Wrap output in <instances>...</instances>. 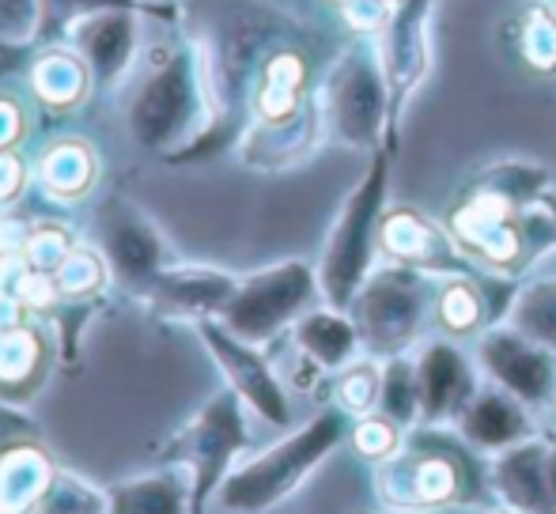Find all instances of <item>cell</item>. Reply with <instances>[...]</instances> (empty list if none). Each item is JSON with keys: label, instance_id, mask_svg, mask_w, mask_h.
Segmentation results:
<instances>
[{"label": "cell", "instance_id": "cell-1", "mask_svg": "<svg viewBox=\"0 0 556 514\" xmlns=\"http://www.w3.org/2000/svg\"><path fill=\"white\" fill-rule=\"evenodd\" d=\"M553 170L530 159H496L477 167L454 193L443 223L458 250L481 272L519 280L556 246L553 216L542 208Z\"/></svg>", "mask_w": 556, "mask_h": 514}, {"label": "cell", "instance_id": "cell-2", "mask_svg": "<svg viewBox=\"0 0 556 514\" xmlns=\"http://www.w3.org/2000/svg\"><path fill=\"white\" fill-rule=\"evenodd\" d=\"M371 488L379 507L394 514H454L496 503L489 458L451 424L409 427L402 450L371 470Z\"/></svg>", "mask_w": 556, "mask_h": 514}, {"label": "cell", "instance_id": "cell-3", "mask_svg": "<svg viewBox=\"0 0 556 514\" xmlns=\"http://www.w3.org/2000/svg\"><path fill=\"white\" fill-rule=\"evenodd\" d=\"M352 416L337 404H326L303 427L273 442L269 450L239 462L216 492V507L227 514H265L292 500L307 477L349 442Z\"/></svg>", "mask_w": 556, "mask_h": 514}, {"label": "cell", "instance_id": "cell-4", "mask_svg": "<svg viewBox=\"0 0 556 514\" xmlns=\"http://www.w3.org/2000/svg\"><path fill=\"white\" fill-rule=\"evenodd\" d=\"M397 147L379 144L371 152V163L344 197L341 213H337L330 239L318 257V287H323V303L337 310H349L364 280L379 265V223L387 213V193H390V170H394Z\"/></svg>", "mask_w": 556, "mask_h": 514}, {"label": "cell", "instance_id": "cell-5", "mask_svg": "<svg viewBox=\"0 0 556 514\" xmlns=\"http://www.w3.org/2000/svg\"><path fill=\"white\" fill-rule=\"evenodd\" d=\"M435 284H440V277H428L409 265H375V272L364 280V287L349 307L364 356L394 360V356L417 352L428 340V325H432Z\"/></svg>", "mask_w": 556, "mask_h": 514}, {"label": "cell", "instance_id": "cell-6", "mask_svg": "<svg viewBox=\"0 0 556 514\" xmlns=\"http://www.w3.org/2000/svg\"><path fill=\"white\" fill-rule=\"evenodd\" d=\"M323 114L326 132L341 140L344 147L371 155L379 144H387L390 129V83L382 65L379 38L356 35L341 50V57L330 65L323 80Z\"/></svg>", "mask_w": 556, "mask_h": 514}, {"label": "cell", "instance_id": "cell-7", "mask_svg": "<svg viewBox=\"0 0 556 514\" xmlns=\"http://www.w3.org/2000/svg\"><path fill=\"white\" fill-rule=\"evenodd\" d=\"M213 126V106H208L201 61L193 53L163 61L160 73L148 76L129 106V132L148 152H170L193 147Z\"/></svg>", "mask_w": 556, "mask_h": 514}, {"label": "cell", "instance_id": "cell-8", "mask_svg": "<svg viewBox=\"0 0 556 514\" xmlns=\"http://www.w3.org/2000/svg\"><path fill=\"white\" fill-rule=\"evenodd\" d=\"M250 450V424L247 401L224 386L198 409V416L160 447L163 465H182L193 480V514H205L216 500L227 473L239 465V458Z\"/></svg>", "mask_w": 556, "mask_h": 514}, {"label": "cell", "instance_id": "cell-9", "mask_svg": "<svg viewBox=\"0 0 556 514\" xmlns=\"http://www.w3.org/2000/svg\"><path fill=\"white\" fill-rule=\"evenodd\" d=\"M315 299H323L318 287V269H311L307 261H280L269 269H257L250 277H239L231 303L224 307L220 322L235 337L250 340V345L265 348L288 333L311 307Z\"/></svg>", "mask_w": 556, "mask_h": 514}, {"label": "cell", "instance_id": "cell-10", "mask_svg": "<svg viewBox=\"0 0 556 514\" xmlns=\"http://www.w3.org/2000/svg\"><path fill=\"white\" fill-rule=\"evenodd\" d=\"M473 360L484 383L515 394L530 409H553L556 401V356L519 333L515 325L496 322L473 340Z\"/></svg>", "mask_w": 556, "mask_h": 514}, {"label": "cell", "instance_id": "cell-11", "mask_svg": "<svg viewBox=\"0 0 556 514\" xmlns=\"http://www.w3.org/2000/svg\"><path fill=\"white\" fill-rule=\"evenodd\" d=\"M193 325H198V337L205 340L208 356H213V363L220 368L227 386L247 401V409L273 427L292 424V401H288L285 378L273 371L269 356L257 345H250V340L235 337L220 318H201V322H193Z\"/></svg>", "mask_w": 556, "mask_h": 514}, {"label": "cell", "instance_id": "cell-12", "mask_svg": "<svg viewBox=\"0 0 556 514\" xmlns=\"http://www.w3.org/2000/svg\"><path fill=\"white\" fill-rule=\"evenodd\" d=\"M432 4L435 0H402L394 8V15H390V23L379 30V53L390 83V147H397L405 103L425 83L428 65H432V42H428V12H432Z\"/></svg>", "mask_w": 556, "mask_h": 514}, {"label": "cell", "instance_id": "cell-13", "mask_svg": "<svg viewBox=\"0 0 556 514\" xmlns=\"http://www.w3.org/2000/svg\"><path fill=\"white\" fill-rule=\"evenodd\" d=\"M99 250L117 277V284L144 295L152 280L170 265V250L160 228L129 201H106L99 213Z\"/></svg>", "mask_w": 556, "mask_h": 514}, {"label": "cell", "instance_id": "cell-14", "mask_svg": "<svg viewBox=\"0 0 556 514\" xmlns=\"http://www.w3.org/2000/svg\"><path fill=\"white\" fill-rule=\"evenodd\" d=\"M379 261L409 265L428 277H462V272H481L458 243L451 239L446 223L432 220L413 205H394L382 213L379 223Z\"/></svg>", "mask_w": 556, "mask_h": 514}, {"label": "cell", "instance_id": "cell-15", "mask_svg": "<svg viewBox=\"0 0 556 514\" xmlns=\"http://www.w3.org/2000/svg\"><path fill=\"white\" fill-rule=\"evenodd\" d=\"M420 386V424H454L469 397L481 389L484 375L451 337H428L413 352Z\"/></svg>", "mask_w": 556, "mask_h": 514}, {"label": "cell", "instance_id": "cell-16", "mask_svg": "<svg viewBox=\"0 0 556 514\" xmlns=\"http://www.w3.org/2000/svg\"><path fill=\"white\" fill-rule=\"evenodd\" d=\"M489 480L496 503L522 514H556L549 485V432H534L530 439L489 458Z\"/></svg>", "mask_w": 556, "mask_h": 514}, {"label": "cell", "instance_id": "cell-17", "mask_svg": "<svg viewBox=\"0 0 556 514\" xmlns=\"http://www.w3.org/2000/svg\"><path fill=\"white\" fill-rule=\"evenodd\" d=\"M235 287H239V277L213 269V265H167L144 295L163 318L201 322V318L224 314Z\"/></svg>", "mask_w": 556, "mask_h": 514}, {"label": "cell", "instance_id": "cell-18", "mask_svg": "<svg viewBox=\"0 0 556 514\" xmlns=\"http://www.w3.org/2000/svg\"><path fill=\"white\" fill-rule=\"evenodd\" d=\"M451 427L469 447L481 450L484 458L500 454V450L515 447V442L530 439L538 432L534 409L492 383H481V389L469 397V404L458 412V420Z\"/></svg>", "mask_w": 556, "mask_h": 514}, {"label": "cell", "instance_id": "cell-19", "mask_svg": "<svg viewBox=\"0 0 556 514\" xmlns=\"http://www.w3.org/2000/svg\"><path fill=\"white\" fill-rule=\"evenodd\" d=\"M53 348L38 325L23 322L0 333V397L12 404H27L50 375Z\"/></svg>", "mask_w": 556, "mask_h": 514}, {"label": "cell", "instance_id": "cell-20", "mask_svg": "<svg viewBox=\"0 0 556 514\" xmlns=\"http://www.w3.org/2000/svg\"><path fill=\"white\" fill-rule=\"evenodd\" d=\"M504 322L556 356V250H545L519 277Z\"/></svg>", "mask_w": 556, "mask_h": 514}, {"label": "cell", "instance_id": "cell-21", "mask_svg": "<svg viewBox=\"0 0 556 514\" xmlns=\"http://www.w3.org/2000/svg\"><path fill=\"white\" fill-rule=\"evenodd\" d=\"M292 345L307 356L311 363L333 375V371L349 368L364 345H359V333L356 322H352L349 310H337V307H311L300 322L292 325Z\"/></svg>", "mask_w": 556, "mask_h": 514}, {"label": "cell", "instance_id": "cell-22", "mask_svg": "<svg viewBox=\"0 0 556 514\" xmlns=\"http://www.w3.org/2000/svg\"><path fill=\"white\" fill-rule=\"evenodd\" d=\"M106 492L111 514H193V480L182 465L117 480Z\"/></svg>", "mask_w": 556, "mask_h": 514}, {"label": "cell", "instance_id": "cell-23", "mask_svg": "<svg viewBox=\"0 0 556 514\" xmlns=\"http://www.w3.org/2000/svg\"><path fill=\"white\" fill-rule=\"evenodd\" d=\"M58 462L42 442H20L0 454V514H35L50 488Z\"/></svg>", "mask_w": 556, "mask_h": 514}, {"label": "cell", "instance_id": "cell-24", "mask_svg": "<svg viewBox=\"0 0 556 514\" xmlns=\"http://www.w3.org/2000/svg\"><path fill=\"white\" fill-rule=\"evenodd\" d=\"M80 23H84V27L76 30V46H80L88 68L103 83L114 80V76L122 73V68L129 65V57H132V38H137L132 20H129V15H122V12H99V15L80 20Z\"/></svg>", "mask_w": 556, "mask_h": 514}, {"label": "cell", "instance_id": "cell-25", "mask_svg": "<svg viewBox=\"0 0 556 514\" xmlns=\"http://www.w3.org/2000/svg\"><path fill=\"white\" fill-rule=\"evenodd\" d=\"M99 178V163L84 140H58L38 159V182L53 201H80Z\"/></svg>", "mask_w": 556, "mask_h": 514}, {"label": "cell", "instance_id": "cell-26", "mask_svg": "<svg viewBox=\"0 0 556 514\" xmlns=\"http://www.w3.org/2000/svg\"><path fill=\"white\" fill-rule=\"evenodd\" d=\"M515 50L534 76H556V0H534L522 12Z\"/></svg>", "mask_w": 556, "mask_h": 514}, {"label": "cell", "instance_id": "cell-27", "mask_svg": "<svg viewBox=\"0 0 556 514\" xmlns=\"http://www.w3.org/2000/svg\"><path fill=\"white\" fill-rule=\"evenodd\" d=\"M111 265H106L103 250H91V246H73V254L58 265L53 280H58L61 299L68 303H91L106 292L111 284Z\"/></svg>", "mask_w": 556, "mask_h": 514}, {"label": "cell", "instance_id": "cell-28", "mask_svg": "<svg viewBox=\"0 0 556 514\" xmlns=\"http://www.w3.org/2000/svg\"><path fill=\"white\" fill-rule=\"evenodd\" d=\"M379 397H382V360L364 356V360H352L349 368L333 371V404L349 412L352 420L379 409Z\"/></svg>", "mask_w": 556, "mask_h": 514}, {"label": "cell", "instance_id": "cell-29", "mask_svg": "<svg viewBox=\"0 0 556 514\" xmlns=\"http://www.w3.org/2000/svg\"><path fill=\"white\" fill-rule=\"evenodd\" d=\"M35 514H111V492L58 465Z\"/></svg>", "mask_w": 556, "mask_h": 514}, {"label": "cell", "instance_id": "cell-30", "mask_svg": "<svg viewBox=\"0 0 556 514\" xmlns=\"http://www.w3.org/2000/svg\"><path fill=\"white\" fill-rule=\"evenodd\" d=\"M379 412H387V416L397 420L402 427L420 424V386H417V363H413V356L382 360Z\"/></svg>", "mask_w": 556, "mask_h": 514}, {"label": "cell", "instance_id": "cell-31", "mask_svg": "<svg viewBox=\"0 0 556 514\" xmlns=\"http://www.w3.org/2000/svg\"><path fill=\"white\" fill-rule=\"evenodd\" d=\"M405 432H409V427H402L397 420H390L387 412L375 409V412H367V416L352 420L349 447H352V454H356L359 462H367L375 470V465L390 462V458L402 450Z\"/></svg>", "mask_w": 556, "mask_h": 514}, {"label": "cell", "instance_id": "cell-32", "mask_svg": "<svg viewBox=\"0 0 556 514\" xmlns=\"http://www.w3.org/2000/svg\"><path fill=\"white\" fill-rule=\"evenodd\" d=\"M88 83V61L73 57L68 50H53L42 65L35 68V91L53 106L76 103Z\"/></svg>", "mask_w": 556, "mask_h": 514}, {"label": "cell", "instance_id": "cell-33", "mask_svg": "<svg viewBox=\"0 0 556 514\" xmlns=\"http://www.w3.org/2000/svg\"><path fill=\"white\" fill-rule=\"evenodd\" d=\"M76 239L65 223H35L27 235V246H23V261L30 269H42V272H58V265L73 254Z\"/></svg>", "mask_w": 556, "mask_h": 514}, {"label": "cell", "instance_id": "cell-34", "mask_svg": "<svg viewBox=\"0 0 556 514\" xmlns=\"http://www.w3.org/2000/svg\"><path fill=\"white\" fill-rule=\"evenodd\" d=\"M42 0H0V38L4 42H23L35 35Z\"/></svg>", "mask_w": 556, "mask_h": 514}, {"label": "cell", "instance_id": "cell-35", "mask_svg": "<svg viewBox=\"0 0 556 514\" xmlns=\"http://www.w3.org/2000/svg\"><path fill=\"white\" fill-rule=\"evenodd\" d=\"M38 439H42L38 420L27 416L20 404L0 397V454H8V450L20 447V442H38Z\"/></svg>", "mask_w": 556, "mask_h": 514}, {"label": "cell", "instance_id": "cell-36", "mask_svg": "<svg viewBox=\"0 0 556 514\" xmlns=\"http://www.w3.org/2000/svg\"><path fill=\"white\" fill-rule=\"evenodd\" d=\"M27 185V170H23V159L12 155V147H0V205L15 201Z\"/></svg>", "mask_w": 556, "mask_h": 514}, {"label": "cell", "instance_id": "cell-37", "mask_svg": "<svg viewBox=\"0 0 556 514\" xmlns=\"http://www.w3.org/2000/svg\"><path fill=\"white\" fill-rule=\"evenodd\" d=\"M30 310L23 307V299L15 292H8V287H0V333L15 330V325L27 322Z\"/></svg>", "mask_w": 556, "mask_h": 514}, {"label": "cell", "instance_id": "cell-38", "mask_svg": "<svg viewBox=\"0 0 556 514\" xmlns=\"http://www.w3.org/2000/svg\"><path fill=\"white\" fill-rule=\"evenodd\" d=\"M20 129H23L20 111L8 106V103H0V147H12L15 140H20Z\"/></svg>", "mask_w": 556, "mask_h": 514}, {"label": "cell", "instance_id": "cell-39", "mask_svg": "<svg viewBox=\"0 0 556 514\" xmlns=\"http://www.w3.org/2000/svg\"><path fill=\"white\" fill-rule=\"evenodd\" d=\"M542 208H545V213L553 216V228H556V182L549 185V190H545V197H542Z\"/></svg>", "mask_w": 556, "mask_h": 514}, {"label": "cell", "instance_id": "cell-40", "mask_svg": "<svg viewBox=\"0 0 556 514\" xmlns=\"http://www.w3.org/2000/svg\"><path fill=\"white\" fill-rule=\"evenodd\" d=\"M481 514H522V511H515V507H507V503H492V507H484Z\"/></svg>", "mask_w": 556, "mask_h": 514}, {"label": "cell", "instance_id": "cell-41", "mask_svg": "<svg viewBox=\"0 0 556 514\" xmlns=\"http://www.w3.org/2000/svg\"><path fill=\"white\" fill-rule=\"evenodd\" d=\"M356 514H394V511H356Z\"/></svg>", "mask_w": 556, "mask_h": 514}, {"label": "cell", "instance_id": "cell-42", "mask_svg": "<svg viewBox=\"0 0 556 514\" xmlns=\"http://www.w3.org/2000/svg\"><path fill=\"white\" fill-rule=\"evenodd\" d=\"M553 409H556V401H553Z\"/></svg>", "mask_w": 556, "mask_h": 514}]
</instances>
